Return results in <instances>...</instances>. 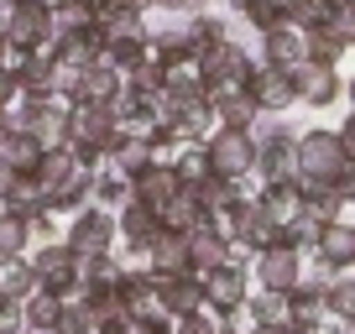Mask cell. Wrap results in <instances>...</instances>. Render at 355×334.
<instances>
[{"mask_svg":"<svg viewBox=\"0 0 355 334\" xmlns=\"http://www.w3.org/2000/svg\"><path fill=\"white\" fill-rule=\"evenodd\" d=\"M350 162L355 157L345 152L340 131H329V125L298 136V183H309V188H345Z\"/></svg>","mask_w":355,"mask_h":334,"instance_id":"obj_1","label":"cell"},{"mask_svg":"<svg viewBox=\"0 0 355 334\" xmlns=\"http://www.w3.org/2000/svg\"><path fill=\"white\" fill-rule=\"evenodd\" d=\"M26 261H32V272H37V288H42V292H58L63 303L84 292V272H78V256L68 251L63 240L32 245V251H26Z\"/></svg>","mask_w":355,"mask_h":334,"instance_id":"obj_2","label":"cell"},{"mask_svg":"<svg viewBox=\"0 0 355 334\" xmlns=\"http://www.w3.org/2000/svg\"><path fill=\"white\" fill-rule=\"evenodd\" d=\"M193 68H199V78H204V94L214 100V94H230V89H245V84H251L256 58L225 37V42H220V47H209V53H204Z\"/></svg>","mask_w":355,"mask_h":334,"instance_id":"obj_3","label":"cell"},{"mask_svg":"<svg viewBox=\"0 0 355 334\" xmlns=\"http://www.w3.org/2000/svg\"><path fill=\"white\" fill-rule=\"evenodd\" d=\"M204 157H209V173L225 183H241L256 173V131H230V125H220V131L204 141Z\"/></svg>","mask_w":355,"mask_h":334,"instance_id":"obj_4","label":"cell"},{"mask_svg":"<svg viewBox=\"0 0 355 334\" xmlns=\"http://www.w3.org/2000/svg\"><path fill=\"white\" fill-rule=\"evenodd\" d=\"M63 245L73 251L78 261H84V256H105V251H115V245H121L115 214H110V209H100V204L78 209L73 220H68V230H63Z\"/></svg>","mask_w":355,"mask_h":334,"instance_id":"obj_5","label":"cell"},{"mask_svg":"<svg viewBox=\"0 0 355 334\" xmlns=\"http://www.w3.org/2000/svg\"><path fill=\"white\" fill-rule=\"evenodd\" d=\"M6 42L21 47V53H42L58 42V21L42 0H16L11 16H6Z\"/></svg>","mask_w":355,"mask_h":334,"instance_id":"obj_6","label":"cell"},{"mask_svg":"<svg viewBox=\"0 0 355 334\" xmlns=\"http://www.w3.org/2000/svg\"><path fill=\"white\" fill-rule=\"evenodd\" d=\"M68 141L73 146H89V152H110L121 141V121H115V105H89L78 100L73 115H68Z\"/></svg>","mask_w":355,"mask_h":334,"instance_id":"obj_7","label":"cell"},{"mask_svg":"<svg viewBox=\"0 0 355 334\" xmlns=\"http://www.w3.org/2000/svg\"><path fill=\"white\" fill-rule=\"evenodd\" d=\"M251 282L256 288H266V292H293L303 282V256L293 251V245H266V251H256V261H251Z\"/></svg>","mask_w":355,"mask_h":334,"instance_id":"obj_8","label":"cell"},{"mask_svg":"<svg viewBox=\"0 0 355 334\" xmlns=\"http://www.w3.org/2000/svg\"><path fill=\"white\" fill-rule=\"evenodd\" d=\"M256 178L261 183H298V136H288V131L256 136Z\"/></svg>","mask_w":355,"mask_h":334,"instance_id":"obj_9","label":"cell"},{"mask_svg":"<svg viewBox=\"0 0 355 334\" xmlns=\"http://www.w3.org/2000/svg\"><path fill=\"white\" fill-rule=\"evenodd\" d=\"M136 267H146L152 277H178V272H193L189 267V235L167 230V225H157V235L136 251Z\"/></svg>","mask_w":355,"mask_h":334,"instance_id":"obj_10","label":"cell"},{"mask_svg":"<svg viewBox=\"0 0 355 334\" xmlns=\"http://www.w3.org/2000/svg\"><path fill=\"white\" fill-rule=\"evenodd\" d=\"M251 261H225V267H214L209 277H204V292H209V308L230 313V308H245V298H251Z\"/></svg>","mask_w":355,"mask_h":334,"instance_id":"obj_11","label":"cell"},{"mask_svg":"<svg viewBox=\"0 0 355 334\" xmlns=\"http://www.w3.org/2000/svg\"><path fill=\"white\" fill-rule=\"evenodd\" d=\"M178 193H183V183H178V167H173V162H157V157L131 178V199L146 204V209H157V214H162L167 204L178 199Z\"/></svg>","mask_w":355,"mask_h":334,"instance_id":"obj_12","label":"cell"},{"mask_svg":"<svg viewBox=\"0 0 355 334\" xmlns=\"http://www.w3.org/2000/svg\"><path fill=\"white\" fill-rule=\"evenodd\" d=\"M251 100L261 105L266 115H288L293 105H298V78L293 73H282V68H266V63H256V73H251Z\"/></svg>","mask_w":355,"mask_h":334,"instance_id":"obj_13","label":"cell"},{"mask_svg":"<svg viewBox=\"0 0 355 334\" xmlns=\"http://www.w3.org/2000/svg\"><path fill=\"white\" fill-rule=\"evenodd\" d=\"M261 63L266 68H282V73H298L309 63V42H303V26L282 21L272 32H261Z\"/></svg>","mask_w":355,"mask_h":334,"instance_id":"obj_14","label":"cell"},{"mask_svg":"<svg viewBox=\"0 0 355 334\" xmlns=\"http://www.w3.org/2000/svg\"><path fill=\"white\" fill-rule=\"evenodd\" d=\"M100 53H105L100 21H89L84 32H63V37L53 42V58H58V68H63V73H84V68H94V63H100Z\"/></svg>","mask_w":355,"mask_h":334,"instance_id":"obj_15","label":"cell"},{"mask_svg":"<svg viewBox=\"0 0 355 334\" xmlns=\"http://www.w3.org/2000/svg\"><path fill=\"white\" fill-rule=\"evenodd\" d=\"M230 251H235V240H230L214 220H204L199 230L189 235V267H193V277H209L214 267H225V261H230Z\"/></svg>","mask_w":355,"mask_h":334,"instance_id":"obj_16","label":"cell"},{"mask_svg":"<svg viewBox=\"0 0 355 334\" xmlns=\"http://www.w3.org/2000/svg\"><path fill=\"white\" fill-rule=\"evenodd\" d=\"M204 303H209V292H204V277H193V272L157 277V308H162V313L183 319V313H199Z\"/></svg>","mask_w":355,"mask_h":334,"instance_id":"obj_17","label":"cell"},{"mask_svg":"<svg viewBox=\"0 0 355 334\" xmlns=\"http://www.w3.org/2000/svg\"><path fill=\"white\" fill-rule=\"evenodd\" d=\"M293 78H298V100L313 105V110H329V105L340 100V89H345L340 68H324V63H303Z\"/></svg>","mask_w":355,"mask_h":334,"instance_id":"obj_18","label":"cell"},{"mask_svg":"<svg viewBox=\"0 0 355 334\" xmlns=\"http://www.w3.org/2000/svg\"><path fill=\"white\" fill-rule=\"evenodd\" d=\"M37 162H42V146H37V136L32 131H0V167H11L16 178H32L37 173Z\"/></svg>","mask_w":355,"mask_h":334,"instance_id":"obj_19","label":"cell"},{"mask_svg":"<svg viewBox=\"0 0 355 334\" xmlns=\"http://www.w3.org/2000/svg\"><path fill=\"white\" fill-rule=\"evenodd\" d=\"M157 225H162V214L146 209V204H136V199L115 209V230H121V245H125V251H141V245L157 235Z\"/></svg>","mask_w":355,"mask_h":334,"instance_id":"obj_20","label":"cell"},{"mask_svg":"<svg viewBox=\"0 0 355 334\" xmlns=\"http://www.w3.org/2000/svg\"><path fill=\"white\" fill-rule=\"evenodd\" d=\"M58 84H63V68H58L53 47H42V53H32V58H26V68H21V94H26V100L58 94Z\"/></svg>","mask_w":355,"mask_h":334,"instance_id":"obj_21","label":"cell"},{"mask_svg":"<svg viewBox=\"0 0 355 334\" xmlns=\"http://www.w3.org/2000/svg\"><path fill=\"white\" fill-rule=\"evenodd\" d=\"M214 121L230 125V131H251L256 121H261V105L251 100V89H230V94H214Z\"/></svg>","mask_w":355,"mask_h":334,"instance_id":"obj_22","label":"cell"},{"mask_svg":"<svg viewBox=\"0 0 355 334\" xmlns=\"http://www.w3.org/2000/svg\"><path fill=\"white\" fill-rule=\"evenodd\" d=\"M245 313H251L261 329H282L293 319V292H266V288H251L245 298Z\"/></svg>","mask_w":355,"mask_h":334,"instance_id":"obj_23","label":"cell"},{"mask_svg":"<svg viewBox=\"0 0 355 334\" xmlns=\"http://www.w3.org/2000/svg\"><path fill=\"white\" fill-rule=\"evenodd\" d=\"M256 204H261L277 225H288V220L303 214V183H261V199Z\"/></svg>","mask_w":355,"mask_h":334,"instance_id":"obj_24","label":"cell"},{"mask_svg":"<svg viewBox=\"0 0 355 334\" xmlns=\"http://www.w3.org/2000/svg\"><path fill=\"white\" fill-rule=\"evenodd\" d=\"M100 32H105V42H146V21H141V11H131V6H110V11L100 16Z\"/></svg>","mask_w":355,"mask_h":334,"instance_id":"obj_25","label":"cell"},{"mask_svg":"<svg viewBox=\"0 0 355 334\" xmlns=\"http://www.w3.org/2000/svg\"><path fill=\"white\" fill-rule=\"evenodd\" d=\"M319 261H329L334 272H345L355 261V230L350 225H324V235H319V251H313Z\"/></svg>","mask_w":355,"mask_h":334,"instance_id":"obj_26","label":"cell"},{"mask_svg":"<svg viewBox=\"0 0 355 334\" xmlns=\"http://www.w3.org/2000/svg\"><path fill=\"white\" fill-rule=\"evenodd\" d=\"M21 313H26V334H53V329H58V319H63V298H58V292H42V288H37L32 298L21 303Z\"/></svg>","mask_w":355,"mask_h":334,"instance_id":"obj_27","label":"cell"},{"mask_svg":"<svg viewBox=\"0 0 355 334\" xmlns=\"http://www.w3.org/2000/svg\"><path fill=\"white\" fill-rule=\"evenodd\" d=\"M162 89H167V68L157 63L152 53H146L136 68H125V94H136V100H157Z\"/></svg>","mask_w":355,"mask_h":334,"instance_id":"obj_28","label":"cell"},{"mask_svg":"<svg viewBox=\"0 0 355 334\" xmlns=\"http://www.w3.org/2000/svg\"><path fill=\"white\" fill-rule=\"evenodd\" d=\"M0 292H6V298H16V303H26V298L37 292V272H32V261H26V256L0 261Z\"/></svg>","mask_w":355,"mask_h":334,"instance_id":"obj_29","label":"cell"},{"mask_svg":"<svg viewBox=\"0 0 355 334\" xmlns=\"http://www.w3.org/2000/svg\"><path fill=\"white\" fill-rule=\"evenodd\" d=\"M319 235H324V220H313L309 209H303L298 220H288V225H282V245H293V251H298L303 261H309L313 251H319Z\"/></svg>","mask_w":355,"mask_h":334,"instance_id":"obj_30","label":"cell"},{"mask_svg":"<svg viewBox=\"0 0 355 334\" xmlns=\"http://www.w3.org/2000/svg\"><path fill=\"white\" fill-rule=\"evenodd\" d=\"M26 251H32V225H26L21 214L0 209V261H11V256H26Z\"/></svg>","mask_w":355,"mask_h":334,"instance_id":"obj_31","label":"cell"},{"mask_svg":"<svg viewBox=\"0 0 355 334\" xmlns=\"http://www.w3.org/2000/svg\"><path fill=\"white\" fill-rule=\"evenodd\" d=\"M204 220H209V214L199 209V199H193L189 188H183V193H178V199H173V204L162 209V225H167V230H178V235H193V230H199Z\"/></svg>","mask_w":355,"mask_h":334,"instance_id":"obj_32","label":"cell"},{"mask_svg":"<svg viewBox=\"0 0 355 334\" xmlns=\"http://www.w3.org/2000/svg\"><path fill=\"white\" fill-rule=\"evenodd\" d=\"M94 204L100 209H121V204H131V178L125 173H115V167H100V178H94Z\"/></svg>","mask_w":355,"mask_h":334,"instance_id":"obj_33","label":"cell"},{"mask_svg":"<svg viewBox=\"0 0 355 334\" xmlns=\"http://www.w3.org/2000/svg\"><path fill=\"white\" fill-rule=\"evenodd\" d=\"M183 42H189V58L199 63L209 47H220V42H225V26L214 21V16H193V21L183 26Z\"/></svg>","mask_w":355,"mask_h":334,"instance_id":"obj_34","label":"cell"},{"mask_svg":"<svg viewBox=\"0 0 355 334\" xmlns=\"http://www.w3.org/2000/svg\"><path fill=\"white\" fill-rule=\"evenodd\" d=\"M324 303H329V319L355 324V277L350 272H334V282L324 288Z\"/></svg>","mask_w":355,"mask_h":334,"instance_id":"obj_35","label":"cell"},{"mask_svg":"<svg viewBox=\"0 0 355 334\" xmlns=\"http://www.w3.org/2000/svg\"><path fill=\"white\" fill-rule=\"evenodd\" d=\"M146 53H152L162 68L193 63V58H189V42H183V32H152V37H146Z\"/></svg>","mask_w":355,"mask_h":334,"instance_id":"obj_36","label":"cell"},{"mask_svg":"<svg viewBox=\"0 0 355 334\" xmlns=\"http://www.w3.org/2000/svg\"><path fill=\"white\" fill-rule=\"evenodd\" d=\"M303 42H309V63H324V68H334V63H340V53L350 47L340 32H329V26H313V32H303Z\"/></svg>","mask_w":355,"mask_h":334,"instance_id":"obj_37","label":"cell"},{"mask_svg":"<svg viewBox=\"0 0 355 334\" xmlns=\"http://www.w3.org/2000/svg\"><path fill=\"white\" fill-rule=\"evenodd\" d=\"M245 21L256 26V32H272V26H282L288 21V6H282V0H245Z\"/></svg>","mask_w":355,"mask_h":334,"instance_id":"obj_38","label":"cell"},{"mask_svg":"<svg viewBox=\"0 0 355 334\" xmlns=\"http://www.w3.org/2000/svg\"><path fill=\"white\" fill-rule=\"evenodd\" d=\"M53 334H94V308L84 298H68L63 303V319H58Z\"/></svg>","mask_w":355,"mask_h":334,"instance_id":"obj_39","label":"cell"},{"mask_svg":"<svg viewBox=\"0 0 355 334\" xmlns=\"http://www.w3.org/2000/svg\"><path fill=\"white\" fill-rule=\"evenodd\" d=\"M178 334H225V313L204 303L199 313H183V319H178Z\"/></svg>","mask_w":355,"mask_h":334,"instance_id":"obj_40","label":"cell"},{"mask_svg":"<svg viewBox=\"0 0 355 334\" xmlns=\"http://www.w3.org/2000/svg\"><path fill=\"white\" fill-rule=\"evenodd\" d=\"M136 334H178V319H173V313H162V308L136 313Z\"/></svg>","mask_w":355,"mask_h":334,"instance_id":"obj_41","label":"cell"},{"mask_svg":"<svg viewBox=\"0 0 355 334\" xmlns=\"http://www.w3.org/2000/svg\"><path fill=\"white\" fill-rule=\"evenodd\" d=\"M0 334H26V313H21V303H16V298L0 303Z\"/></svg>","mask_w":355,"mask_h":334,"instance_id":"obj_42","label":"cell"},{"mask_svg":"<svg viewBox=\"0 0 355 334\" xmlns=\"http://www.w3.org/2000/svg\"><path fill=\"white\" fill-rule=\"evenodd\" d=\"M94 334H136V319L131 313H110V319L94 324Z\"/></svg>","mask_w":355,"mask_h":334,"instance_id":"obj_43","label":"cell"},{"mask_svg":"<svg viewBox=\"0 0 355 334\" xmlns=\"http://www.w3.org/2000/svg\"><path fill=\"white\" fill-rule=\"evenodd\" d=\"M21 100V84H16V73H6V68H0V110H6V105H16Z\"/></svg>","mask_w":355,"mask_h":334,"instance_id":"obj_44","label":"cell"},{"mask_svg":"<svg viewBox=\"0 0 355 334\" xmlns=\"http://www.w3.org/2000/svg\"><path fill=\"white\" fill-rule=\"evenodd\" d=\"M340 141H345V152H350V157H355V110H350V115H345V125H340Z\"/></svg>","mask_w":355,"mask_h":334,"instance_id":"obj_45","label":"cell"},{"mask_svg":"<svg viewBox=\"0 0 355 334\" xmlns=\"http://www.w3.org/2000/svg\"><path fill=\"white\" fill-rule=\"evenodd\" d=\"M345 100H350V110H355V78H345Z\"/></svg>","mask_w":355,"mask_h":334,"instance_id":"obj_46","label":"cell"},{"mask_svg":"<svg viewBox=\"0 0 355 334\" xmlns=\"http://www.w3.org/2000/svg\"><path fill=\"white\" fill-rule=\"evenodd\" d=\"M345 21H350V26H355V0H345Z\"/></svg>","mask_w":355,"mask_h":334,"instance_id":"obj_47","label":"cell"},{"mask_svg":"<svg viewBox=\"0 0 355 334\" xmlns=\"http://www.w3.org/2000/svg\"><path fill=\"white\" fill-rule=\"evenodd\" d=\"M0 53H6V26H0Z\"/></svg>","mask_w":355,"mask_h":334,"instance_id":"obj_48","label":"cell"},{"mask_svg":"<svg viewBox=\"0 0 355 334\" xmlns=\"http://www.w3.org/2000/svg\"><path fill=\"white\" fill-rule=\"evenodd\" d=\"M230 6H235V11H245V0H230Z\"/></svg>","mask_w":355,"mask_h":334,"instance_id":"obj_49","label":"cell"},{"mask_svg":"<svg viewBox=\"0 0 355 334\" xmlns=\"http://www.w3.org/2000/svg\"><path fill=\"white\" fill-rule=\"evenodd\" d=\"M345 272H350V277H355V261H350V267H345Z\"/></svg>","mask_w":355,"mask_h":334,"instance_id":"obj_50","label":"cell"},{"mask_svg":"<svg viewBox=\"0 0 355 334\" xmlns=\"http://www.w3.org/2000/svg\"><path fill=\"white\" fill-rule=\"evenodd\" d=\"M0 303H6V292H0Z\"/></svg>","mask_w":355,"mask_h":334,"instance_id":"obj_51","label":"cell"},{"mask_svg":"<svg viewBox=\"0 0 355 334\" xmlns=\"http://www.w3.org/2000/svg\"><path fill=\"white\" fill-rule=\"evenodd\" d=\"M350 47H355V42H350Z\"/></svg>","mask_w":355,"mask_h":334,"instance_id":"obj_52","label":"cell"}]
</instances>
